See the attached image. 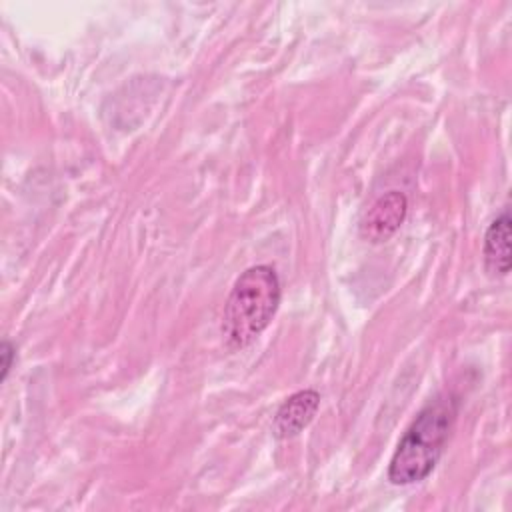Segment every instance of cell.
Instances as JSON below:
<instances>
[{"label":"cell","mask_w":512,"mask_h":512,"mask_svg":"<svg viewBox=\"0 0 512 512\" xmlns=\"http://www.w3.org/2000/svg\"><path fill=\"white\" fill-rule=\"evenodd\" d=\"M14 358H16V350H14V346H12L8 340H4V342H2V346H0V360H2V364H0V368H2V372H0V380H2V382H4V380H6V376H8V372H10V368H12Z\"/></svg>","instance_id":"obj_6"},{"label":"cell","mask_w":512,"mask_h":512,"mask_svg":"<svg viewBox=\"0 0 512 512\" xmlns=\"http://www.w3.org/2000/svg\"><path fill=\"white\" fill-rule=\"evenodd\" d=\"M408 212V200L402 192L390 190L380 196L362 216L358 232L370 244L390 240L402 226Z\"/></svg>","instance_id":"obj_3"},{"label":"cell","mask_w":512,"mask_h":512,"mask_svg":"<svg viewBox=\"0 0 512 512\" xmlns=\"http://www.w3.org/2000/svg\"><path fill=\"white\" fill-rule=\"evenodd\" d=\"M456 414L458 398L450 392L438 394L416 414L388 466V480L394 486H408L432 474L456 422Z\"/></svg>","instance_id":"obj_1"},{"label":"cell","mask_w":512,"mask_h":512,"mask_svg":"<svg viewBox=\"0 0 512 512\" xmlns=\"http://www.w3.org/2000/svg\"><path fill=\"white\" fill-rule=\"evenodd\" d=\"M484 264L490 276L510 272V214L504 210L492 220L484 234Z\"/></svg>","instance_id":"obj_5"},{"label":"cell","mask_w":512,"mask_h":512,"mask_svg":"<svg viewBox=\"0 0 512 512\" xmlns=\"http://www.w3.org/2000/svg\"><path fill=\"white\" fill-rule=\"evenodd\" d=\"M320 406V394L316 390H300L286 398L276 412L274 432L278 438H294L316 416Z\"/></svg>","instance_id":"obj_4"},{"label":"cell","mask_w":512,"mask_h":512,"mask_svg":"<svg viewBox=\"0 0 512 512\" xmlns=\"http://www.w3.org/2000/svg\"><path fill=\"white\" fill-rule=\"evenodd\" d=\"M280 278L268 264L244 270L226 300L222 332L230 346L242 348L256 340L280 306Z\"/></svg>","instance_id":"obj_2"}]
</instances>
